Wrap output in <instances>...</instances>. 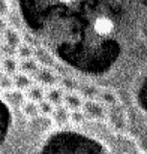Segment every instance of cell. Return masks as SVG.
Masks as SVG:
<instances>
[{
	"instance_id": "obj_19",
	"label": "cell",
	"mask_w": 147,
	"mask_h": 154,
	"mask_svg": "<svg viewBox=\"0 0 147 154\" xmlns=\"http://www.w3.org/2000/svg\"><path fill=\"white\" fill-rule=\"evenodd\" d=\"M0 87H2V91H11L15 88L14 85V76L11 75H6V73H2V78H0Z\"/></svg>"
},
{
	"instance_id": "obj_5",
	"label": "cell",
	"mask_w": 147,
	"mask_h": 154,
	"mask_svg": "<svg viewBox=\"0 0 147 154\" xmlns=\"http://www.w3.org/2000/svg\"><path fill=\"white\" fill-rule=\"evenodd\" d=\"M3 44L9 45V47H14V48H18L21 44H23V38L21 35L18 33L17 29L14 27H9V26H3Z\"/></svg>"
},
{
	"instance_id": "obj_3",
	"label": "cell",
	"mask_w": 147,
	"mask_h": 154,
	"mask_svg": "<svg viewBox=\"0 0 147 154\" xmlns=\"http://www.w3.org/2000/svg\"><path fill=\"white\" fill-rule=\"evenodd\" d=\"M83 111H84V114L87 115L89 120H95V121L105 118V115H107L105 105L99 100H84Z\"/></svg>"
},
{
	"instance_id": "obj_10",
	"label": "cell",
	"mask_w": 147,
	"mask_h": 154,
	"mask_svg": "<svg viewBox=\"0 0 147 154\" xmlns=\"http://www.w3.org/2000/svg\"><path fill=\"white\" fill-rule=\"evenodd\" d=\"M59 87L65 91V93H75L80 88V82L75 76L72 75H63L59 78Z\"/></svg>"
},
{
	"instance_id": "obj_7",
	"label": "cell",
	"mask_w": 147,
	"mask_h": 154,
	"mask_svg": "<svg viewBox=\"0 0 147 154\" xmlns=\"http://www.w3.org/2000/svg\"><path fill=\"white\" fill-rule=\"evenodd\" d=\"M35 60L39 63V66L42 67H54L56 66V60L54 57L51 55V52L44 48V47H36L35 48Z\"/></svg>"
},
{
	"instance_id": "obj_15",
	"label": "cell",
	"mask_w": 147,
	"mask_h": 154,
	"mask_svg": "<svg viewBox=\"0 0 147 154\" xmlns=\"http://www.w3.org/2000/svg\"><path fill=\"white\" fill-rule=\"evenodd\" d=\"M39 63L35 60V58H29V60H20V72L26 73V75H30L33 78V75L39 70Z\"/></svg>"
},
{
	"instance_id": "obj_12",
	"label": "cell",
	"mask_w": 147,
	"mask_h": 154,
	"mask_svg": "<svg viewBox=\"0 0 147 154\" xmlns=\"http://www.w3.org/2000/svg\"><path fill=\"white\" fill-rule=\"evenodd\" d=\"M14 85H15V90L27 91L33 85V78L30 75H26L23 72H18L17 75H14Z\"/></svg>"
},
{
	"instance_id": "obj_2",
	"label": "cell",
	"mask_w": 147,
	"mask_h": 154,
	"mask_svg": "<svg viewBox=\"0 0 147 154\" xmlns=\"http://www.w3.org/2000/svg\"><path fill=\"white\" fill-rule=\"evenodd\" d=\"M59 78L60 76L54 72V69H51V67H42V66L33 75V79L36 81V84H39L42 87H47V88L59 85Z\"/></svg>"
},
{
	"instance_id": "obj_21",
	"label": "cell",
	"mask_w": 147,
	"mask_h": 154,
	"mask_svg": "<svg viewBox=\"0 0 147 154\" xmlns=\"http://www.w3.org/2000/svg\"><path fill=\"white\" fill-rule=\"evenodd\" d=\"M39 105V112H41V115L42 117H48V115H53V112H54V105L53 103H50L47 99L45 100H42V102L38 103Z\"/></svg>"
},
{
	"instance_id": "obj_1",
	"label": "cell",
	"mask_w": 147,
	"mask_h": 154,
	"mask_svg": "<svg viewBox=\"0 0 147 154\" xmlns=\"http://www.w3.org/2000/svg\"><path fill=\"white\" fill-rule=\"evenodd\" d=\"M3 154H123L92 132L78 129L51 130L45 123L38 130V139L20 136Z\"/></svg>"
},
{
	"instance_id": "obj_22",
	"label": "cell",
	"mask_w": 147,
	"mask_h": 154,
	"mask_svg": "<svg viewBox=\"0 0 147 154\" xmlns=\"http://www.w3.org/2000/svg\"><path fill=\"white\" fill-rule=\"evenodd\" d=\"M2 54H3V57H15L17 55V48L3 44L2 45Z\"/></svg>"
},
{
	"instance_id": "obj_14",
	"label": "cell",
	"mask_w": 147,
	"mask_h": 154,
	"mask_svg": "<svg viewBox=\"0 0 147 154\" xmlns=\"http://www.w3.org/2000/svg\"><path fill=\"white\" fill-rule=\"evenodd\" d=\"M45 93H47V90H45L42 85L33 84V85L26 91V96H27V100L39 103V102H42V100H45Z\"/></svg>"
},
{
	"instance_id": "obj_17",
	"label": "cell",
	"mask_w": 147,
	"mask_h": 154,
	"mask_svg": "<svg viewBox=\"0 0 147 154\" xmlns=\"http://www.w3.org/2000/svg\"><path fill=\"white\" fill-rule=\"evenodd\" d=\"M98 100L102 102L104 105L114 106V105H117V94H116V91L111 90V88H102L101 93H99Z\"/></svg>"
},
{
	"instance_id": "obj_4",
	"label": "cell",
	"mask_w": 147,
	"mask_h": 154,
	"mask_svg": "<svg viewBox=\"0 0 147 154\" xmlns=\"http://www.w3.org/2000/svg\"><path fill=\"white\" fill-rule=\"evenodd\" d=\"M3 102L8 105V108H14V109H21V106L24 105V102L27 100V96L24 91L20 90H11V91H5L3 93Z\"/></svg>"
},
{
	"instance_id": "obj_8",
	"label": "cell",
	"mask_w": 147,
	"mask_h": 154,
	"mask_svg": "<svg viewBox=\"0 0 147 154\" xmlns=\"http://www.w3.org/2000/svg\"><path fill=\"white\" fill-rule=\"evenodd\" d=\"M51 117H53V121H54L59 127H65L66 124L71 123V111H69L65 105L56 106Z\"/></svg>"
},
{
	"instance_id": "obj_16",
	"label": "cell",
	"mask_w": 147,
	"mask_h": 154,
	"mask_svg": "<svg viewBox=\"0 0 147 154\" xmlns=\"http://www.w3.org/2000/svg\"><path fill=\"white\" fill-rule=\"evenodd\" d=\"M21 114L27 118H36L41 112H39V105L36 102H32V100H26L24 105L21 106Z\"/></svg>"
},
{
	"instance_id": "obj_6",
	"label": "cell",
	"mask_w": 147,
	"mask_h": 154,
	"mask_svg": "<svg viewBox=\"0 0 147 154\" xmlns=\"http://www.w3.org/2000/svg\"><path fill=\"white\" fill-rule=\"evenodd\" d=\"M101 87L98 84H93V82H83L80 84V88H78V93L81 94V97L84 100H98L99 93H101Z\"/></svg>"
},
{
	"instance_id": "obj_9",
	"label": "cell",
	"mask_w": 147,
	"mask_h": 154,
	"mask_svg": "<svg viewBox=\"0 0 147 154\" xmlns=\"http://www.w3.org/2000/svg\"><path fill=\"white\" fill-rule=\"evenodd\" d=\"M63 105L69 111H80L84 106V99L81 97V94L78 91H75V93H65Z\"/></svg>"
},
{
	"instance_id": "obj_20",
	"label": "cell",
	"mask_w": 147,
	"mask_h": 154,
	"mask_svg": "<svg viewBox=\"0 0 147 154\" xmlns=\"http://www.w3.org/2000/svg\"><path fill=\"white\" fill-rule=\"evenodd\" d=\"M87 120V115L84 114L83 109L80 111H71V123L72 124H84Z\"/></svg>"
},
{
	"instance_id": "obj_11",
	"label": "cell",
	"mask_w": 147,
	"mask_h": 154,
	"mask_svg": "<svg viewBox=\"0 0 147 154\" xmlns=\"http://www.w3.org/2000/svg\"><path fill=\"white\" fill-rule=\"evenodd\" d=\"M2 70L6 75H17L20 72V60L15 57H2Z\"/></svg>"
},
{
	"instance_id": "obj_13",
	"label": "cell",
	"mask_w": 147,
	"mask_h": 154,
	"mask_svg": "<svg viewBox=\"0 0 147 154\" xmlns=\"http://www.w3.org/2000/svg\"><path fill=\"white\" fill-rule=\"evenodd\" d=\"M45 99H47L50 103H53L54 106H60V105L63 103V99H65V91H63L59 85L47 88Z\"/></svg>"
},
{
	"instance_id": "obj_18",
	"label": "cell",
	"mask_w": 147,
	"mask_h": 154,
	"mask_svg": "<svg viewBox=\"0 0 147 154\" xmlns=\"http://www.w3.org/2000/svg\"><path fill=\"white\" fill-rule=\"evenodd\" d=\"M17 57L20 60H29V58H35V48L26 42H23L18 48H17Z\"/></svg>"
}]
</instances>
